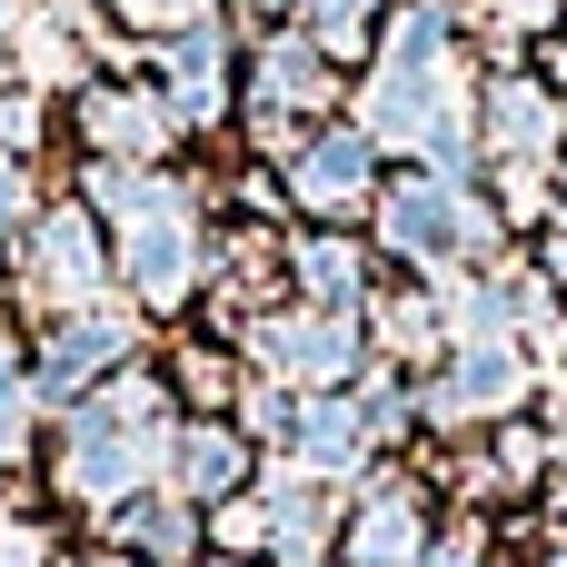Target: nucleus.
<instances>
[{
  "label": "nucleus",
  "mask_w": 567,
  "mask_h": 567,
  "mask_svg": "<svg viewBox=\"0 0 567 567\" xmlns=\"http://www.w3.org/2000/svg\"><path fill=\"white\" fill-rule=\"evenodd\" d=\"M120 219H130V279H140L150 299H179V289H189V269H199L189 199H179V189H159V179H140V199H130Z\"/></svg>",
  "instance_id": "1"
},
{
  "label": "nucleus",
  "mask_w": 567,
  "mask_h": 567,
  "mask_svg": "<svg viewBox=\"0 0 567 567\" xmlns=\"http://www.w3.org/2000/svg\"><path fill=\"white\" fill-rule=\"evenodd\" d=\"M249 349H259L279 379H349L359 329H349L339 309H289V319H259V329H249Z\"/></svg>",
  "instance_id": "2"
},
{
  "label": "nucleus",
  "mask_w": 567,
  "mask_h": 567,
  "mask_svg": "<svg viewBox=\"0 0 567 567\" xmlns=\"http://www.w3.org/2000/svg\"><path fill=\"white\" fill-rule=\"evenodd\" d=\"M150 458H159V439H150V429H100V419H80V429H70V458H60V488H70V498H90V508H110Z\"/></svg>",
  "instance_id": "3"
},
{
  "label": "nucleus",
  "mask_w": 567,
  "mask_h": 567,
  "mask_svg": "<svg viewBox=\"0 0 567 567\" xmlns=\"http://www.w3.org/2000/svg\"><path fill=\"white\" fill-rule=\"evenodd\" d=\"M458 239H478V219H468V199H458L449 179H409V189H389V249H409V259H449Z\"/></svg>",
  "instance_id": "4"
},
{
  "label": "nucleus",
  "mask_w": 567,
  "mask_h": 567,
  "mask_svg": "<svg viewBox=\"0 0 567 567\" xmlns=\"http://www.w3.org/2000/svg\"><path fill=\"white\" fill-rule=\"evenodd\" d=\"M30 279L50 299H90L100 289V239H90V209H50L30 229Z\"/></svg>",
  "instance_id": "5"
},
{
  "label": "nucleus",
  "mask_w": 567,
  "mask_h": 567,
  "mask_svg": "<svg viewBox=\"0 0 567 567\" xmlns=\"http://www.w3.org/2000/svg\"><path fill=\"white\" fill-rule=\"evenodd\" d=\"M289 189H299L309 209H359V199H369V140H359V130L309 140V150H299V169H289Z\"/></svg>",
  "instance_id": "6"
},
{
  "label": "nucleus",
  "mask_w": 567,
  "mask_h": 567,
  "mask_svg": "<svg viewBox=\"0 0 567 567\" xmlns=\"http://www.w3.org/2000/svg\"><path fill=\"white\" fill-rule=\"evenodd\" d=\"M349 558L359 567H429V518H419V498H409V488H379L369 518H359V538H349Z\"/></svg>",
  "instance_id": "7"
},
{
  "label": "nucleus",
  "mask_w": 567,
  "mask_h": 567,
  "mask_svg": "<svg viewBox=\"0 0 567 567\" xmlns=\"http://www.w3.org/2000/svg\"><path fill=\"white\" fill-rule=\"evenodd\" d=\"M518 399V359L498 349V339H468V359H458V379L439 389V419H498Z\"/></svg>",
  "instance_id": "8"
},
{
  "label": "nucleus",
  "mask_w": 567,
  "mask_h": 567,
  "mask_svg": "<svg viewBox=\"0 0 567 567\" xmlns=\"http://www.w3.org/2000/svg\"><path fill=\"white\" fill-rule=\"evenodd\" d=\"M80 120H90V140H100V150H120V159H150V150L169 140V110H159V100H140V90H90V110H80Z\"/></svg>",
  "instance_id": "9"
},
{
  "label": "nucleus",
  "mask_w": 567,
  "mask_h": 567,
  "mask_svg": "<svg viewBox=\"0 0 567 567\" xmlns=\"http://www.w3.org/2000/svg\"><path fill=\"white\" fill-rule=\"evenodd\" d=\"M159 70H169V90H179V120H209V110H219V40H209V30H179V40L159 50Z\"/></svg>",
  "instance_id": "10"
},
{
  "label": "nucleus",
  "mask_w": 567,
  "mask_h": 567,
  "mask_svg": "<svg viewBox=\"0 0 567 567\" xmlns=\"http://www.w3.org/2000/svg\"><path fill=\"white\" fill-rule=\"evenodd\" d=\"M259 90H269V120H279V110H319V100H329V70H319L309 40H279V50L259 60Z\"/></svg>",
  "instance_id": "11"
},
{
  "label": "nucleus",
  "mask_w": 567,
  "mask_h": 567,
  "mask_svg": "<svg viewBox=\"0 0 567 567\" xmlns=\"http://www.w3.org/2000/svg\"><path fill=\"white\" fill-rule=\"evenodd\" d=\"M120 349H130V329H120V319H100V309H90V319H70V329L50 339V389H70V379L110 369Z\"/></svg>",
  "instance_id": "12"
},
{
  "label": "nucleus",
  "mask_w": 567,
  "mask_h": 567,
  "mask_svg": "<svg viewBox=\"0 0 567 567\" xmlns=\"http://www.w3.org/2000/svg\"><path fill=\"white\" fill-rule=\"evenodd\" d=\"M488 130L518 150V159H538L548 140H558V110H548V90H528V80H508L498 100H488Z\"/></svg>",
  "instance_id": "13"
},
{
  "label": "nucleus",
  "mask_w": 567,
  "mask_h": 567,
  "mask_svg": "<svg viewBox=\"0 0 567 567\" xmlns=\"http://www.w3.org/2000/svg\"><path fill=\"white\" fill-rule=\"evenodd\" d=\"M359 439H369V429H359V409H339V399H319V409L299 419V458H309V468H349Z\"/></svg>",
  "instance_id": "14"
},
{
  "label": "nucleus",
  "mask_w": 567,
  "mask_h": 567,
  "mask_svg": "<svg viewBox=\"0 0 567 567\" xmlns=\"http://www.w3.org/2000/svg\"><path fill=\"white\" fill-rule=\"evenodd\" d=\"M229 478H239V439H229V429H189V439H179V488H189V498H219Z\"/></svg>",
  "instance_id": "15"
},
{
  "label": "nucleus",
  "mask_w": 567,
  "mask_h": 567,
  "mask_svg": "<svg viewBox=\"0 0 567 567\" xmlns=\"http://www.w3.org/2000/svg\"><path fill=\"white\" fill-rule=\"evenodd\" d=\"M299 289L329 299V309L359 299V249H349V239H299Z\"/></svg>",
  "instance_id": "16"
},
{
  "label": "nucleus",
  "mask_w": 567,
  "mask_h": 567,
  "mask_svg": "<svg viewBox=\"0 0 567 567\" xmlns=\"http://www.w3.org/2000/svg\"><path fill=\"white\" fill-rule=\"evenodd\" d=\"M429 339H439V309H429V299H399V309H389V349H409V359H419Z\"/></svg>",
  "instance_id": "17"
},
{
  "label": "nucleus",
  "mask_w": 567,
  "mask_h": 567,
  "mask_svg": "<svg viewBox=\"0 0 567 567\" xmlns=\"http://www.w3.org/2000/svg\"><path fill=\"white\" fill-rule=\"evenodd\" d=\"M359 20L369 0H319V50H359Z\"/></svg>",
  "instance_id": "18"
},
{
  "label": "nucleus",
  "mask_w": 567,
  "mask_h": 567,
  "mask_svg": "<svg viewBox=\"0 0 567 567\" xmlns=\"http://www.w3.org/2000/svg\"><path fill=\"white\" fill-rule=\"evenodd\" d=\"M130 528H140V538H150L159 558H179V548H189V518H179V508H140Z\"/></svg>",
  "instance_id": "19"
},
{
  "label": "nucleus",
  "mask_w": 567,
  "mask_h": 567,
  "mask_svg": "<svg viewBox=\"0 0 567 567\" xmlns=\"http://www.w3.org/2000/svg\"><path fill=\"white\" fill-rule=\"evenodd\" d=\"M219 538H229V548H269V508H259V498H249V508H219Z\"/></svg>",
  "instance_id": "20"
},
{
  "label": "nucleus",
  "mask_w": 567,
  "mask_h": 567,
  "mask_svg": "<svg viewBox=\"0 0 567 567\" xmlns=\"http://www.w3.org/2000/svg\"><path fill=\"white\" fill-rule=\"evenodd\" d=\"M0 567H50V538L40 528H0Z\"/></svg>",
  "instance_id": "21"
},
{
  "label": "nucleus",
  "mask_w": 567,
  "mask_h": 567,
  "mask_svg": "<svg viewBox=\"0 0 567 567\" xmlns=\"http://www.w3.org/2000/svg\"><path fill=\"white\" fill-rule=\"evenodd\" d=\"M0 449H20V369H10V349H0Z\"/></svg>",
  "instance_id": "22"
},
{
  "label": "nucleus",
  "mask_w": 567,
  "mask_h": 567,
  "mask_svg": "<svg viewBox=\"0 0 567 567\" xmlns=\"http://www.w3.org/2000/svg\"><path fill=\"white\" fill-rule=\"evenodd\" d=\"M20 209H30V179H20V159H0V229H10Z\"/></svg>",
  "instance_id": "23"
},
{
  "label": "nucleus",
  "mask_w": 567,
  "mask_h": 567,
  "mask_svg": "<svg viewBox=\"0 0 567 567\" xmlns=\"http://www.w3.org/2000/svg\"><path fill=\"white\" fill-rule=\"evenodd\" d=\"M30 130H40V110H30V100H0V140H20V150H30Z\"/></svg>",
  "instance_id": "24"
},
{
  "label": "nucleus",
  "mask_w": 567,
  "mask_h": 567,
  "mask_svg": "<svg viewBox=\"0 0 567 567\" xmlns=\"http://www.w3.org/2000/svg\"><path fill=\"white\" fill-rule=\"evenodd\" d=\"M429 567H478V548H468V538H458V548H439V558Z\"/></svg>",
  "instance_id": "25"
},
{
  "label": "nucleus",
  "mask_w": 567,
  "mask_h": 567,
  "mask_svg": "<svg viewBox=\"0 0 567 567\" xmlns=\"http://www.w3.org/2000/svg\"><path fill=\"white\" fill-rule=\"evenodd\" d=\"M498 10H508V20H548V0H498Z\"/></svg>",
  "instance_id": "26"
},
{
  "label": "nucleus",
  "mask_w": 567,
  "mask_h": 567,
  "mask_svg": "<svg viewBox=\"0 0 567 567\" xmlns=\"http://www.w3.org/2000/svg\"><path fill=\"white\" fill-rule=\"evenodd\" d=\"M558 279H567V229H558Z\"/></svg>",
  "instance_id": "27"
},
{
  "label": "nucleus",
  "mask_w": 567,
  "mask_h": 567,
  "mask_svg": "<svg viewBox=\"0 0 567 567\" xmlns=\"http://www.w3.org/2000/svg\"><path fill=\"white\" fill-rule=\"evenodd\" d=\"M548 567H567V548H558V558H548Z\"/></svg>",
  "instance_id": "28"
},
{
  "label": "nucleus",
  "mask_w": 567,
  "mask_h": 567,
  "mask_svg": "<svg viewBox=\"0 0 567 567\" xmlns=\"http://www.w3.org/2000/svg\"><path fill=\"white\" fill-rule=\"evenodd\" d=\"M259 10H279V0H259Z\"/></svg>",
  "instance_id": "29"
}]
</instances>
